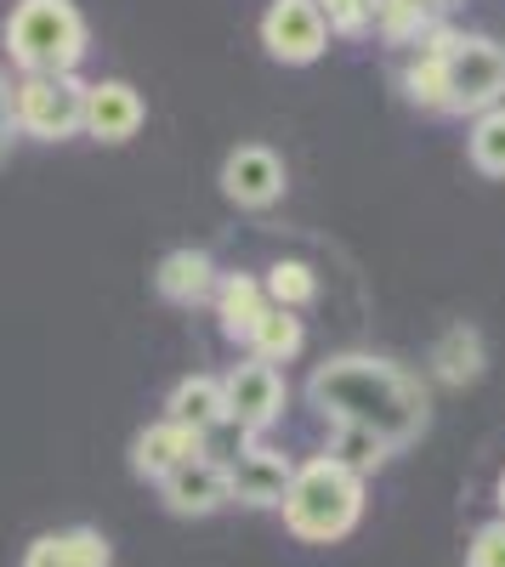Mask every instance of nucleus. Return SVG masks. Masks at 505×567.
<instances>
[{
	"instance_id": "nucleus-7",
	"label": "nucleus",
	"mask_w": 505,
	"mask_h": 567,
	"mask_svg": "<svg viewBox=\"0 0 505 567\" xmlns=\"http://www.w3.org/2000/svg\"><path fill=\"white\" fill-rule=\"evenodd\" d=\"M221 403H227V420L239 425L245 437L267 432L272 420L285 414V381H279V369L272 363H234L227 369V381H221Z\"/></svg>"
},
{
	"instance_id": "nucleus-3",
	"label": "nucleus",
	"mask_w": 505,
	"mask_h": 567,
	"mask_svg": "<svg viewBox=\"0 0 505 567\" xmlns=\"http://www.w3.org/2000/svg\"><path fill=\"white\" fill-rule=\"evenodd\" d=\"M7 45L23 74H74L85 58V18L74 0H18L7 18Z\"/></svg>"
},
{
	"instance_id": "nucleus-18",
	"label": "nucleus",
	"mask_w": 505,
	"mask_h": 567,
	"mask_svg": "<svg viewBox=\"0 0 505 567\" xmlns=\"http://www.w3.org/2000/svg\"><path fill=\"white\" fill-rule=\"evenodd\" d=\"M301 341H307V336H301V318L285 312V307H267L245 347H250L256 363H290V358L301 352Z\"/></svg>"
},
{
	"instance_id": "nucleus-25",
	"label": "nucleus",
	"mask_w": 505,
	"mask_h": 567,
	"mask_svg": "<svg viewBox=\"0 0 505 567\" xmlns=\"http://www.w3.org/2000/svg\"><path fill=\"white\" fill-rule=\"evenodd\" d=\"M12 136H18V114H12V85L0 80V159H7V148H12Z\"/></svg>"
},
{
	"instance_id": "nucleus-24",
	"label": "nucleus",
	"mask_w": 505,
	"mask_h": 567,
	"mask_svg": "<svg viewBox=\"0 0 505 567\" xmlns=\"http://www.w3.org/2000/svg\"><path fill=\"white\" fill-rule=\"evenodd\" d=\"M466 567H505V516L483 523L466 545Z\"/></svg>"
},
{
	"instance_id": "nucleus-12",
	"label": "nucleus",
	"mask_w": 505,
	"mask_h": 567,
	"mask_svg": "<svg viewBox=\"0 0 505 567\" xmlns=\"http://www.w3.org/2000/svg\"><path fill=\"white\" fill-rule=\"evenodd\" d=\"M136 125H143V97L125 80L85 85V131L97 142H131Z\"/></svg>"
},
{
	"instance_id": "nucleus-20",
	"label": "nucleus",
	"mask_w": 505,
	"mask_h": 567,
	"mask_svg": "<svg viewBox=\"0 0 505 567\" xmlns=\"http://www.w3.org/2000/svg\"><path fill=\"white\" fill-rule=\"evenodd\" d=\"M466 154H472V165H477L483 176L505 182V103L472 120V136H466Z\"/></svg>"
},
{
	"instance_id": "nucleus-6",
	"label": "nucleus",
	"mask_w": 505,
	"mask_h": 567,
	"mask_svg": "<svg viewBox=\"0 0 505 567\" xmlns=\"http://www.w3.org/2000/svg\"><path fill=\"white\" fill-rule=\"evenodd\" d=\"M261 45H267L272 63L301 69V63L324 58L330 29H324V18H318L312 0H272V7L261 12Z\"/></svg>"
},
{
	"instance_id": "nucleus-9",
	"label": "nucleus",
	"mask_w": 505,
	"mask_h": 567,
	"mask_svg": "<svg viewBox=\"0 0 505 567\" xmlns=\"http://www.w3.org/2000/svg\"><path fill=\"white\" fill-rule=\"evenodd\" d=\"M290 477H296V465H290L279 449L245 443V454L227 465V499H239V505H250V511H272V505H285Z\"/></svg>"
},
{
	"instance_id": "nucleus-26",
	"label": "nucleus",
	"mask_w": 505,
	"mask_h": 567,
	"mask_svg": "<svg viewBox=\"0 0 505 567\" xmlns=\"http://www.w3.org/2000/svg\"><path fill=\"white\" fill-rule=\"evenodd\" d=\"M398 7H409V0H370V23L381 29V23H387V18H392Z\"/></svg>"
},
{
	"instance_id": "nucleus-14",
	"label": "nucleus",
	"mask_w": 505,
	"mask_h": 567,
	"mask_svg": "<svg viewBox=\"0 0 505 567\" xmlns=\"http://www.w3.org/2000/svg\"><path fill=\"white\" fill-rule=\"evenodd\" d=\"M154 290L171 307H199V301L216 296V261L205 250H171L154 272Z\"/></svg>"
},
{
	"instance_id": "nucleus-22",
	"label": "nucleus",
	"mask_w": 505,
	"mask_h": 567,
	"mask_svg": "<svg viewBox=\"0 0 505 567\" xmlns=\"http://www.w3.org/2000/svg\"><path fill=\"white\" fill-rule=\"evenodd\" d=\"M267 301L272 307H285V312H301L312 296H318V278H312V267L307 261H279V267H267Z\"/></svg>"
},
{
	"instance_id": "nucleus-17",
	"label": "nucleus",
	"mask_w": 505,
	"mask_h": 567,
	"mask_svg": "<svg viewBox=\"0 0 505 567\" xmlns=\"http://www.w3.org/2000/svg\"><path fill=\"white\" fill-rule=\"evenodd\" d=\"M267 307L272 301L261 290V278H250V272H234V278L216 284V318H221V336L227 341H250V329L261 323Z\"/></svg>"
},
{
	"instance_id": "nucleus-8",
	"label": "nucleus",
	"mask_w": 505,
	"mask_h": 567,
	"mask_svg": "<svg viewBox=\"0 0 505 567\" xmlns=\"http://www.w3.org/2000/svg\"><path fill=\"white\" fill-rule=\"evenodd\" d=\"M221 194L239 210H267L285 194V159L272 148H261V142H245V148H234L221 159Z\"/></svg>"
},
{
	"instance_id": "nucleus-16",
	"label": "nucleus",
	"mask_w": 505,
	"mask_h": 567,
	"mask_svg": "<svg viewBox=\"0 0 505 567\" xmlns=\"http://www.w3.org/2000/svg\"><path fill=\"white\" fill-rule=\"evenodd\" d=\"M23 567H109V539L97 528H63L40 534L23 550Z\"/></svg>"
},
{
	"instance_id": "nucleus-15",
	"label": "nucleus",
	"mask_w": 505,
	"mask_h": 567,
	"mask_svg": "<svg viewBox=\"0 0 505 567\" xmlns=\"http://www.w3.org/2000/svg\"><path fill=\"white\" fill-rule=\"evenodd\" d=\"M165 420L188 425V432H216L227 425V403H221V381L216 374H188V381H176L171 398H165Z\"/></svg>"
},
{
	"instance_id": "nucleus-4",
	"label": "nucleus",
	"mask_w": 505,
	"mask_h": 567,
	"mask_svg": "<svg viewBox=\"0 0 505 567\" xmlns=\"http://www.w3.org/2000/svg\"><path fill=\"white\" fill-rule=\"evenodd\" d=\"M449 69V114H488L505 103V45L488 34H461L454 52L443 58Z\"/></svg>"
},
{
	"instance_id": "nucleus-23",
	"label": "nucleus",
	"mask_w": 505,
	"mask_h": 567,
	"mask_svg": "<svg viewBox=\"0 0 505 567\" xmlns=\"http://www.w3.org/2000/svg\"><path fill=\"white\" fill-rule=\"evenodd\" d=\"M312 7H318V18H324V29L341 34V40H358L363 29H370V0H312Z\"/></svg>"
},
{
	"instance_id": "nucleus-21",
	"label": "nucleus",
	"mask_w": 505,
	"mask_h": 567,
	"mask_svg": "<svg viewBox=\"0 0 505 567\" xmlns=\"http://www.w3.org/2000/svg\"><path fill=\"white\" fill-rule=\"evenodd\" d=\"M330 460H341L352 477H370V471H381L392 460V449L370 432H358V425H336V443H330Z\"/></svg>"
},
{
	"instance_id": "nucleus-27",
	"label": "nucleus",
	"mask_w": 505,
	"mask_h": 567,
	"mask_svg": "<svg viewBox=\"0 0 505 567\" xmlns=\"http://www.w3.org/2000/svg\"><path fill=\"white\" fill-rule=\"evenodd\" d=\"M494 499H499V516H505V471H499V483H494Z\"/></svg>"
},
{
	"instance_id": "nucleus-5",
	"label": "nucleus",
	"mask_w": 505,
	"mask_h": 567,
	"mask_svg": "<svg viewBox=\"0 0 505 567\" xmlns=\"http://www.w3.org/2000/svg\"><path fill=\"white\" fill-rule=\"evenodd\" d=\"M12 114L18 131L40 142H63L85 125V85L74 74H23V85L12 91Z\"/></svg>"
},
{
	"instance_id": "nucleus-19",
	"label": "nucleus",
	"mask_w": 505,
	"mask_h": 567,
	"mask_svg": "<svg viewBox=\"0 0 505 567\" xmlns=\"http://www.w3.org/2000/svg\"><path fill=\"white\" fill-rule=\"evenodd\" d=\"M398 85H403V97L415 103V109H426V114H449V69H443V58L415 52V58H409V69L398 74Z\"/></svg>"
},
{
	"instance_id": "nucleus-2",
	"label": "nucleus",
	"mask_w": 505,
	"mask_h": 567,
	"mask_svg": "<svg viewBox=\"0 0 505 567\" xmlns=\"http://www.w3.org/2000/svg\"><path fill=\"white\" fill-rule=\"evenodd\" d=\"M285 528L296 539H312V545H330V539H347L363 516V477L330 454H318L307 465H296V477L285 488Z\"/></svg>"
},
{
	"instance_id": "nucleus-11",
	"label": "nucleus",
	"mask_w": 505,
	"mask_h": 567,
	"mask_svg": "<svg viewBox=\"0 0 505 567\" xmlns=\"http://www.w3.org/2000/svg\"><path fill=\"white\" fill-rule=\"evenodd\" d=\"M205 454V437L199 432H188V425H176V420H159V425H148V432H136V443H131V471L136 477H171L176 465H188V460H199Z\"/></svg>"
},
{
	"instance_id": "nucleus-10",
	"label": "nucleus",
	"mask_w": 505,
	"mask_h": 567,
	"mask_svg": "<svg viewBox=\"0 0 505 567\" xmlns=\"http://www.w3.org/2000/svg\"><path fill=\"white\" fill-rule=\"evenodd\" d=\"M159 494H165V511L176 516H210L227 505V465L199 454L188 465H176L171 477H159Z\"/></svg>"
},
{
	"instance_id": "nucleus-1",
	"label": "nucleus",
	"mask_w": 505,
	"mask_h": 567,
	"mask_svg": "<svg viewBox=\"0 0 505 567\" xmlns=\"http://www.w3.org/2000/svg\"><path fill=\"white\" fill-rule=\"evenodd\" d=\"M307 403L330 425H358V432L381 437L392 454L409 449L432 425L426 386L403 363L370 358V352H341L330 363H318L307 381Z\"/></svg>"
},
{
	"instance_id": "nucleus-13",
	"label": "nucleus",
	"mask_w": 505,
	"mask_h": 567,
	"mask_svg": "<svg viewBox=\"0 0 505 567\" xmlns=\"http://www.w3.org/2000/svg\"><path fill=\"white\" fill-rule=\"evenodd\" d=\"M488 369V341L477 323H449L432 347V374L443 386H477Z\"/></svg>"
}]
</instances>
